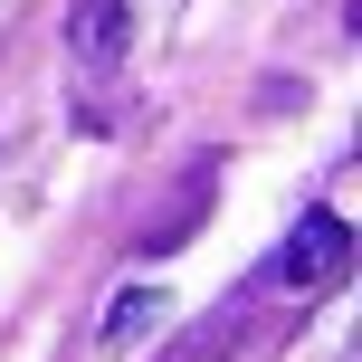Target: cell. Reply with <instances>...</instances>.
Returning <instances> with one entry per match:
<instances>
[{
  "label": "cell",
  "mask_w": 362,
  "mask_h": 362,
  "mask_svg": "<svg viewBox=\"0 0 362 362\" xmlns=\"http://www.w3.org/2000/svg\"><path fill=\"white\" fill-rule=\"evenodd\" d=\"M344 267H353V219H344V210H305V219H296V238L276 248L267 286H286V296H315V286H334Z\"/></svg>",
  "instance_id": "6da1fadb"
},
{
  "label": "cell",
  "mask_w": 362,
  "mask_h": 362,
  "mask_svg": "<svg viewBox=\"0 0 362 362\" xmlns=\"http://www.w3.org/2000/svg\"><path fill=\"white\" fill-rule=\"evenodd\" d=\"M67 48L86 67H115L134 48V0H67Z\"/></svg>",
  "instance_id": "7a4b0ae2"
},
{
  "label": "cell",
  "mask_w": 362,
  "mask_h": 362,
  "mask_svg": "<svg viewBox=\"0 0 362 362\" xmlns=\"http://www.w3.org/2000/svg\"><path fill=\"white\" fill-rule=\"evenodd\" d=\"M238 334H248V296H238V305H219L210 325H191L163 362H229V353H238Z\"/></svg>",
  "instance_id": "3957f363"
},
{
  "label": "cell",
  "mask_w": 362,
  "mask_h": 362,
  "mask_svg": "<svg viewBox=\"0 0 362 362\" xmlns=\"http://www.w3.org/2000/svg\"><path fill=\"white\" fill-rule=\"evenodd\" d=\"M153 315H163V286H124V296H115V305H105V353H124L134 334L153 325Z\"/></svg>",
  "instance_id": "277c9868"
}]
</instances>
